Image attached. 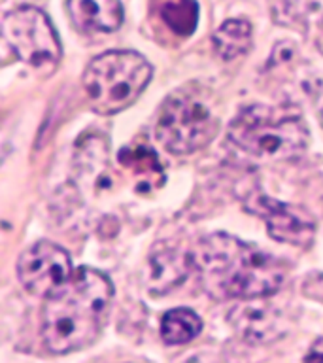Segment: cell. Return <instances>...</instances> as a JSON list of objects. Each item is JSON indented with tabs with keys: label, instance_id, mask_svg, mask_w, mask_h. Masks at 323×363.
Here are the masks:
<instances>
[{
	"label": "cell",
	"instance_id": "obj_3",
	"mask_svg": "<svg viewBox=\"0 0 323 363\" xmlns=\"http://www.w3.org/2000/svg\"><path fill=\"white\" fill-rule=\"evenodd\" d=\"M229 140L249 157L274 163L302 155L310 140L305 118L295 110L254 104L229 125Z\"/></svg>",
	"mask_w": 323,
	"mask_h": 363
},
{
	"label": "cell",
	"instance_id": "obj_16",
	"mask_svg": "<svg viewBox=\"0 0 323 363\" xmlns=\"http://www.w3.org/2000/svg\"><path fill=\"white\" fill-rule=\"evenodd\" d=\"M180 363H234L231 357L217 350H200L195 352L191 356H187L186 359H181Z\"/></svg>",
	"mask_w": 323,
	"mask_h": 363
},
{
	"label": "cell",
	"instance_id": "obj_8",
	"mask_svg": "<svg viewBox=\"0 0 323 363\" xmlns=\"http://www.w3.org/2000/svg\"><path fill=\"white\" fill-rule=\"evenodd\" d=\"M246 208L266 221L268 235L276 238L278 242H288L299 246V248H306L314 240V233H316L314 221L299 214L288 204L268 197L265 193L255 191L246 197Z\"/></svg>",
	"mask_w": 323,
	"mask_h": 363
},
{
	"label": "cell",
	"instance_id": "obj_18",
	"mask_svg": "<svg viewBox=\"0 0 323 363\" xmlns=\"http://www.w3.org/2000/svg\"><path fill=\"white\" fill-rule=\"evenodd\" d=\"M322 119H323V102H322Z\"/></svg>",
	"mask_w": 323,
	"mask_h": 363
},
{
	"label": "cell",
	"instance_id": "obj_17",
	"mask_svg": "<svg viewBox=\"0 0 323 363\" xmlns=\"http://www.w3.org/2000/svg\"><path fill=\"white\" fill-rule=\"evenodd\" d=\"M305 363H323V339L314 342V346L308 352Z\"/></svg>",
	"mask_w": 323,
	"mask_h": 363
},
{
	"label": "cell",
	"instance_id": "obj_9",
	"mask_svg": "<svg viewBox=\"0 0 323 363\" xmlns=\"http://www.w3.org/2000/svg\"><path fill=\"white\" fill-rule=\"evenodd\" d=\"M232 328L249 342H271L283 335L282 314L263 303H244L231 311Z\"/></svg>",
	"mask_w": 323,
	"mask_h": 363
},
{
	"label": "cell",
	"instance_id": "obj_15",
	"mask_svg": "<svg viewBox=\"0 0 323 363\" xmlns=\"http://www.w3.org/2000/svg\"><path fill=\"white\" fill-rule=\"evenodd\" d=\"M159 16L164 25L178 36H189L198 21L195 0H159Z\"/></svg>",
	"mask_w": 323,
	"mask_h": 363
},
{
	"label": "cell",
	"instance_id": "obj_12",
	"mask_svg": "<svg viewBox=\"0 0 323 363\" xmlns=\"http://www.w3.org/2000/svg\"><path fill=\"white\" fill-rule=\"evenodd\" d=\"M212 42L223 61L246 55L251 48V25L246 19H229L215 30Z\"/></svg>",
	"mask_w": 323,
	"mask_h": 363
},
{
	"label": "cell",
	"instance_id": "obj_4",
	"mask_svg": "<svg viewBox=\"0 0 323 363\" xmlns=\"http://www.w3.org/2000/svg\"><path fill=\"white\" fill-rule=\"evenodd\" d=\"M220 130V113L214 96L200 85L176 89L164 101L159 113L155 135L174 155L198 152L214 140Z\"/></svg>",
	"mask_w": 323,
	"mask_h": 363
},
{
	"label": "cell",
	"instance_id": "obj_10",
	"mask_svg": "<svg viewBox=\"0 0 323 363\" xmlns=\"http://www.w3.org/2000/svg\"><path fill=\"white\" fill-rule=\"evenodd\" d=\"M70 19L84 33H113L123 23L119 0H67Z\"/></svg>",
	"mask_w": 323,
	"mask_h": 363
},
{
	"label": "cell",
	"instance_id": "obj_1",
	"mask_svg": "<svg viewBox=\"0 0 323 363\" xmlns=\"http://www.w3.org/2000/svg\"><path fill=\"white\" fill-rule=\"evenodd\" d=\"M113 286L96 269L79 267L42 306V340L51 354L81 350L98 337L110 314Z\"/></svg>",
	"mask_w": 323,
	"mask_h": 363
},
{
	"label": "cell",
	"instance_id": "obj_6",
	"mask_svg": "<svg viewBox=\"0 0 323 363\" xmlns=\"http://www.w3.org/2000/svg\"><path fill=\"white\" fill-rule=\"evenodd\" d=\"M2 34L23 62L34 68H53L61 61V40L44 11L34 6H21L8 11L2 19Z\"/></svg>",
	"mask_w": 323,
	"mask_h": 363
},
{
	"label": "cell",
	"instance_id": "obj_7",
	"mask_svg": "<svg viewBox=\"0 0 323 363\" xmlns=\"http://www.w3.org/2000/svg\"><path fill=\"white\" fill-rule=\"evenodd\" d=\"M72 261L61 246L36 242L17 261V277L23 288L36 297H50L72 277Z\"/></svg>",
	"mask_w": 323,
	"mask_h": 363
},
{
	"label": "cell",
	"instance_id": "obj_5",
	"mask_svg": "<svg viewBox=\"0 0 323 363\" xmlns=\"http://www.w3.org/2000/svg\"><path fill=\"white\" fill-rule=\"evenodd\" d=\"M152 76L153 68L140 53L113 50L101 53L87 65L84 89L93 110L110 116L129 108Z\"/></svg>",
	"mask_w": 323,
	"mask_h": 363
},
{
	"label": "cell",
	"instance_id": "obj_13",
	"mask_svg": "<svg viewBox=\"0 0 323 363\" xmlns=\"http://www.w3.org/2000/svg\"><path fill=\"white\" fill-rule=\"evenodd\" d=\"M119 163L127 167L140 180V184H138L140 191L142 184H146V189H153V187H159L164 182V172L161 169V163H159L157 155L149 147H125L123 152L119 153Z\"/></svg>",
	"mask_w": 323,
	"mask_h": 363
},
{
	"label": "cell",
	"instance_id": "obj_11",
	"mask_svg": "<svg viewBox=\"0 0 323 363\" xmlns=\"http://www.w3.org/2000/svg\"><path fill=\"white\" fill-rule=\"evenodd\" d=\"M193 257L180 250L163 248L149 257V289L152 291H169L187 277L191 271Z\"/></svg>",
	"mask_w": 323,
	"mask_h": 363
},
{
	"label": "cell",
	"instance_id": "obj_2",
	"mask_svg": "<svg viewBox=\"0 0 323 363\" xmlns=\"http://www.w3.org/2000/svg\"><path fill=\"white\" fill-rule=\"evenodd\" d=\"M191 257L204 288L217 297L261 299L283 282V267L274 255L225 233L200 238Z\"/></svg>",
	"mask_w": 323,
	"mask_h": 363
},
{
	"label": "cell",
	"instance_id": "obj_14",
	"mask_svg": "<svg viewBox=\"0 0 323 363\" xmlns=\"http://www.w3.org/2000/svg\"><path fill=\"white\" fill-rule=\"evenodd\" d=\"M203 329V320L191 308H172L163 316L161 335L166 345H186L197 339Z\"/></svg>",
	"mask_w": 323,
	"mask_h": 363
}]
</instances>
